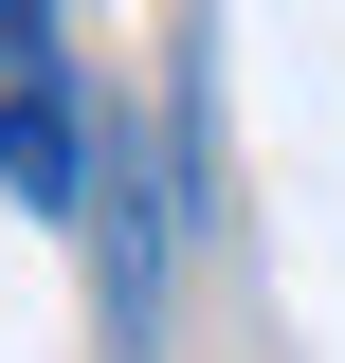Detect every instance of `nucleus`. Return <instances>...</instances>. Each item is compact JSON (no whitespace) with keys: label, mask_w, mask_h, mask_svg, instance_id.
Listing matches in <instances>:
<instances>
[{"label":"nucleus","mask_w":345,"mask_h":363,"mask_svg":"<svg viewBox=\"0 0 345 363\" xmlns=\"http://www.w3.org/2000/svg\"><path fill=\"white\" fill-rule=\"evenodd\" d=\"M0 200L37 218H91V73L37 0H0Z\"/></svg>","instance_id":"2"},{"label":"nucleus","mask_w":345,"mask_h":363,"mask_svg":"<svg viewBox=\"0 0 345 363\" xmlns=\"http://www.w3.org/2000/svg\"><path fill=\"white\" fill-rule=\"evenodd\" d=\"M182 236H200V182H182V145H128V109L91 128V309H109V345H164V272Z\"/></svg>","instance_id":"1"}]
</instances>
